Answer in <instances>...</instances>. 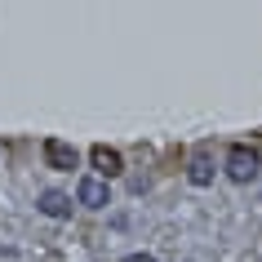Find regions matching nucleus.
<instances>
[{
	"mask_svg": "<svg viewBox=\"0 0 262 262\" xmlns=\"http://www.w3.org/2000/svg\"><path fill=\"white\" fill-rule=\"evenodd\" d=\"M258 173H262V156L253 147H245V142L227 147V178L231 182H253Z\"/></svg>",
	"mask_w": 262,
	"mask_h": 262,
	"instance_id": "1",
	"label": "nucleus"
},
{
	"mask_svg": "<svg viewBox=\"0 0 262 262\" xmlns=\"http://www.w3.org/2000/svg\"><path fill=\"white\" fill-rule=\"evenodd\" d=\"M45 165L71 173V169H76V147H71V142H62V138H45Z\"/></svg>",
	"mask_w": 262,
	"mask_h": 262,
	"instance_id": "2",
	"label": "nucleus"
},
{
	"mask_svg": "<svg viewBox=\"0 0 262 262\" xmlns=\"http://www.w3.org/2000/svg\"><path fill=\"white\" fill-rule=\"evenodd\" d=\"M187 182H191V187H209V182H213V156H209L205 147L187 160Z\"/></svg>",
	"mask_w": 262,
	"mask_h": 262,
	"instance_id": "3",
	"label": "nucleus"
},
{
	"mask_svg": "<svg viewBox=\"0 0 262 262\" xmlns=\"http://www.w3.org/2000/svg\"><path fill=\"white\" fill-rule=\"evenodd\" d=\"M89 160H94V169H98V173H102V178H116V173H120V169H124L120 151H116V147H102V142H98L94 151H89Z\"/></svg>",
	"mask_w": 262,
	"mask_h": 262,
	"instance_id": "4",
	"label": "nucleus"
},
{
	"mask_svg": "<svg viewBox=\"0 0 262 262\" xmlns=\"http://www.w3.org/2000/svg\"><path fill=\"white\" fill-rule=\"evenodd\" d=\"M76 195H80V205H84V209H107V205H111V195H107V182H102V178H84Z\"/></svg>",
	"mask_w": 262,
	"mask_h": 262,
	"instance_id": "5",
	"label": "nucleus"
},
{
	"mask_svg": "<svg viewBox=\"0 0 262 262\" xmlns=\"http://www.w3.org/2000/svg\"><path fill=\"white\" fill-rule=\"evenodd\" d=\"M36 209H40L45 218H71V195H62V191H45Z\"/></svg>",
	"mask_w": 262,
	"mask_h": 262,
	"instance_id": "6",
	"label": "nucleus"
},
{
	"mask_svg": "<svg viewBox=\"0 0 262 262\" xmlns=\"http://www.w3.org/2000/svg\"><path fill=\"white\" fill-rule=\"evenodd\" d=\"M124 262H156V258H151V253H129Z\"/></svg>",
	"mask_w": 262,
	"mask_h": 262,
	"instance_id": "7",
	"label": "nucleus"
}]
</instances>
